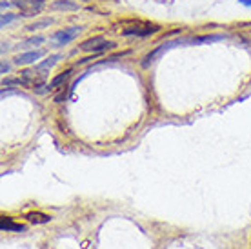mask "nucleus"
I'll return each mask as SVG.
<instances>
[{"label":"nucleus","mask_w":251,"mask_h":249,"mask_svg":"<svg viewBox=\"0 0 251 249\" xmlns=\"http://www.w3.org/2000/svg\"><path fill=\"white\" fill-rule=\"evenodd\" d=\"M157 31H158L157 24L138 20V22H135L133 25L122 29V35H124V37H150V35H153V33H157Z\"/></svg>","instance_id":"1"},{"label":"nucleus","mask_w":251,"mask_h":249,"mask_svg":"<svg viewBox=\"0 0 251 249\" xmlns=\"http://www.w3.org/2000/svg\"><path fill=\"white\" fill-rule=\"evenodd\" d=\"M117 44L115 42H109L106 38L102 37H93V38H88V40H84L80 44V51H88V53H102V51L106 50H113Z\"/></svg>","instance_id":"2"},{"label":"nucleus","mask_w":251,"mask_h":249,"mask_svg":"<svg viewBox=\"0 0 251 249\" xmlns=\"http://www.w3.org/2000/svg\"><path fill=\"white\" fill-rule=\"evenodd\" d=\"M13 4L20 9L22 17H35L46 7V0H15Z\"/></svg>","instance_id":"3"},{"label":"nucleus","mask_w":251,"mask_h":249,"mask_svg":"<svg viewBox=\"0 0 251 249\" xmlns=\"http://www.w3.org/2000/svg\"><path fill=\"white\" fill-rule=\"evenodd\" d=\"M80 33V27H69V29H62L53 35V40L57 44H69L71 40H75Z\"/></svg>","instance_id":"4"},{"label":"nucleus","mask_w":251,"mask_h":249,"mask_svg":"<svg viewBox=\"0 0 251 249\" xmlns=\"http://www.w3.org/2000/svg\"><path fill=\"white\" fill-rule=\"evenodd\" d=\"M42 56V51H29V53H22L20 56L15 58V62L19 64V66H24V64H31L35 62L37 58Z\"/></svg>","instance_id":"5"},{"label":"nucleus","mask_w":251,"mask_h":249,"mask_svg":"<svg viewBox=\"0 0 251 249\" xmlns=\"http://www.w3.org/2000/svg\"><path fill=\"white\" fill-rule=\"evenodd\" d=\"M25 218H27L31 224H48L51 220L50 215H44V213H29Z\"/></svg>","instance_id":"6"},{"label":"nucleus","mask_w":251,"mask_h":249,"mask_svg":"<svg viewBox=\"0 0 251 249\" xmlns=\"http://www.w3.org/2000/svg\"><path fill=\"white\" fill-rule=\"evenodd\" d=\"M69 76H71V71H69V69H68V71H64L62 75L55 76V78H53V80H51V84H50V86H48V89H50V91H51V89H57V87L60 86V84H64V82L68 80Z\"/></svg>","instance_id":"7"},{"label":"nucleus","mask_w":251,"mask_h":249,"mask_svg":"<svg viewBox=\"0 0 251 249\" xmlns=\"http://www.w3.org/2000/svg\"><path fill=\"white\" fill-rule=\"evenodd\" d=\"M0 229L2 231H17V233H20V231H24L25 227L22 224H13L11 220H2V224H0Z\"/></svg>","instance_id":"8"},{"label":"nucleus","mask_w":251,"mask_h":249,"mask_svg":"<svg viewBox=\"0 0 251 249\" xmlns=\"http://www.w3.org/2000/svg\"><path fill=\"white\" fill-rule=\"evenodd\" d=\"M53 9H78V6L71 0H57L53 2Z\"/></svg>","instance_id":"9"},{"label":"nucleus","mask_w":251,"mask_h":249,"mask_svg":"<svg viewBox=\"0 0 251 249\" xmlns=\"http://www.w3.org/2000/svg\"><path fill=\"white\" fill-rule=\"evenodd\" d=\"M51 22H53V20H42V22H37V24H33V25H29V27H27V29H31V31H35V29H38V27H48V25L51 24Z\"/></svg>","instance_id":"10"},{"label":"nucleus","mask_w":251,"mask_h":249,"mask_svg":"<svg viewBox=\"0 0 251 249\" xmlns=\"http://www.w3.org/2000/svg\"><path fill=\"white\" fill-rule=\"evenodd\" d=\"M40 42H44V37H35V38H31V40H27V46H38Z\"/></svg>","instance_id":"11"},{"label":"nucleus","mask_w":251,"mask_h":249,"mask_svg":"<svg viewBox=\"0 0 251 249\" xmlns=\"http://www.w3.org/2000/svg\"><path fill=\"white\" fill-rule=\"evenodd\" d=\"M13 19H15V17H13V15H4V17H2V25L9 24V22H11Z\"/></svg>","instance_id":"12"}]
</instances>
